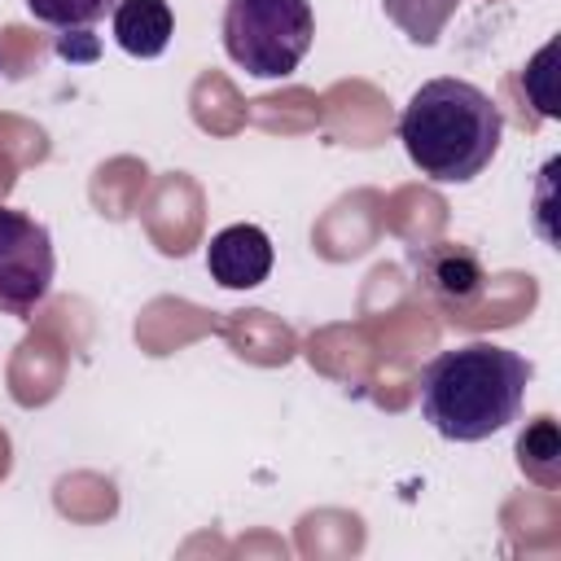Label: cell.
Returning <instances> with one entry per match:
<instances>
[{"label": "cell", "mask_w": 561, "mask_h": 561, "mask_svg": "<svg viewBox=\"0 0 561 561\" xmlns=\"http://www.w3.org/2000/svg\"><path fill=\"white\" fill-rule=\"evenodd\" d=\"M399 140L425 180L469 184L500 153L504 114L478 83L443 75L408 96L399 114Z\"/></svg>", "instance_id": "2"}, {"label": "cell", "mask_w": 561, "mask_h": 561, "mask_svg": "<svg viewBox=\"0 0 561 561\" xmlns=\"http://www.w3.org/2000/svg\"><path fill=\"white\" fill-rule=\"evenodd\" d=\"M118 0H26V13L44 26L57 31H79V26H96L105 13H114Z\"/></svg>", "instance_id": "9"}, {"label": "cell", "mask_w": 561, "mask_h": 561, "mask_svg": "<svg viewBox=\"0 0 561 561\" xmlns=\"http://www.w3.org/2000/svg\"><path fill=\"white\" fill-rule=\"evenodd\" d=\"M175 35V13L167 0H118L114 4V39L127 57H162Z\"/></svg>", "instance_id": "6"}, {"label": "cell", "mask_w": 561, "mask_h": 561, "mask_svg": "<svg viewBox=\"0 0 561 561\" xmlns=\"http://www.w3.org/2000/svg\"><path fill=\"white\" fill-rule=\"evenodd\" d=\"M530 377V359L508 346H451L421 368V416L447 443H482L517 421Z\"/></svg>", "instance_id": "1"}, {"label": "cell", "mask_w": 561, "mask_h": 561, "mask_svg": "<svg viewBox=\"0 0 561 561\" xmlns=\"http://www.w3.org/2000/svg\"><path fill=\"white\" fill-rule=\"evenodd\" d=\"M57 250L48 224L26 210L0 206V311L26 320L53 289Z\"/></svg>", "instance_id": "4"}, {"label": "cell", "mask_w": 561, "mask_h": 561, "mask_svg": "<svg viewBox=\"0 0 561 561\" xmlns=\"http://www.w3.org/2000/svg\"><path fill=\"white\" fill-rule=\"evenodd\" d=\"M276 250L259 224H228L206 245V272L224 289H254L272 276Z\"/></svg>", "instance_id": "5"}, {"label": "cell", "mask_w": 561, "mask_h": 561, "mask_svg": "<svg viewBox=\"0 0 561 561\" xmlns=\"http://www.w3.org/2000/svg\"><path fill=\"white\" fill-rule=\"evenodd\" d=\"M0 70H4V53H0Z\"/></svg>", "instance_id": "10"}, {"label": "cell", "mask_w": 561, "mask_h": 561, "mask_svg": "<svg viewBox=\"0 0 561 561\" xmlns=\"http://www.w3.org/2000/svg\"><path fill=\"white\" fill-rule=\"evenodd\" d=\"M425 276H430V289H438L443 298H456V302H469V298L482 294V267H478V259L465 245L430 250Z\"/></svg>", "instance_id": "7"}, {"label": "cell", "mask_w": 561, "mask_h": 561, "mask_svg": "<svg viewBox=\"0 0 561 561\" xmlns=\"http://www.w3.org/2000/svg\"><path fill=\"white\" fill-rule=\"evenodd\" d=\"M517 465L539 486H557L561 456H557V425H552V416H535V425L522 430V438H517Z\"/></svg>", "instance_id": "8"}, {"label": "cell", "mask_w": 561, "mask_h": 561, "mask_svg": "<svg viewBox=\"0 0 561 561\" xmlns=\"http://www.w3.org/2000/svg\"><path fill=\"white\" fill-rule=\"evenodd\" d=\"M224 53L250 79H289L316 39V13L307 0H228Z\"/></svg>", "instance_id": "3"}]
</instances>
